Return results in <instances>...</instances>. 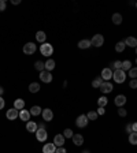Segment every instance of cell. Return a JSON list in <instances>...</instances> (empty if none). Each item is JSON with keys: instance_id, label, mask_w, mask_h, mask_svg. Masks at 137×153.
Here are the masks:
<instances>
[{"instance_id": "cell-13", "label": "cell", "mask_w": 137, "mask_h": 153, "mask_svg": "<svg viewBox=\"0 0 137 153\" xmlns=\"http://www.w3.org/2000/svg\"><path fill=\"white\" fill-rule=\"evenodd\" d=\"M114 103H115V105L117 107H123L125 104H126V97L123 96V94H119V96H117L115 97V100H114Z\"/></svg>"}, {"instance_id": "cell-5", "label": "cell", "mask_w": 137, "mask_h": 153, "mask_svg": "<svg viewBox=\"0 0 137 153\" xmlns=\"http://www.w3.org/2000/svg\"><path fill=\"white\" fill-rule=\"evenodd\" d=\"M90 44L95 46H101L104 44V37L101 36V34H95L92 37V40H90Z\"/></svg>"}, {"instance_id": "cell-47", "label": "cell", "mask_w": 137, "mask_h": 153, "mask_svg": "<svg viewBox=\"0 0 137 153\" xmlns=\"http://www.w3.org/2000/svg\"><path fill=\"white\" fill-rule=\"evenodd\" d=\"M82 153H90V152H89V150H84Z\"/></svg>"}, {"instance_id": "cell-28", "label": "cell", "mask_w": 137, "mask_h": 153, "mask_svg": "<svg viewBox=\"0 0 137 153\" xmlns=\"http://www.w3.org/2000/svg\"><path fill=\"white\" fill-rule=\"evenodd\" d=\"M107 103H108V100H107V97H104V96H101L100 99L98 100V105L101 108H104L106 105H107Z\"/></svg>"}, {"instance_id": "cell-31", "label": "cell", "mask_w": 137, "mask_h": 153, "mask_svg": "<svg viewBox=\"0 0 137 153\" xmlns=\"http://www.w3.org/2000/svg\"><path fill=\"white\" fill-rule=\"evenodd\" d=\"M98 112H95V111H89V112H88V115H87V117L88 119H89V120H96V119H98Z\"/></svg>"}, {"instance_id": "cell-43", "label": "cell", "mask_w": 137, "mask_h": 153, "mask_svg": "<svg viewBox=\"0 0 137 153\" xmlns=\"http://www.w3.org/2000/svg\"><path fill=\"white\" fill-rule=\"evenodd\" d=\"M132 131L137 133V123H132Z\"/></svg>"}, {"instance_id": "cell-44", "label": "cell", "mask_w": 137, "mask_h": 153, "mask_svg": "<svg viewBox=\"0 0 137 153\" xmlns=\"http://www.w3.org/2000/svg\"><path fill=\"white\" fill-rule=\"evenodd\" d=\"M37 126H39V128H45V123H44V122L40 123V125H37Z\"/></svg>"}, {"instance_id": "cell-9", "label": "cell", "mask_w": 137, "mask_h": 153, "mask_svg": "<svg viewBox=\"0 0 137 153\" xmlns=\"http://www.w3.org/2000/svg\"><path fill=\"white\" fill-rule=\"evenodd\" d=\"M99 89L101 90V93H104V94H107V93H111L112 89H114V86H112L111 82H103L101 83V86L99 88Z\"/></svg>"}, {"instance_id": "cell-23", "label": "cell", "mask_w": 137, "mask_h": 153, "mask_svg": "<svg viewBox=\"0 0 137 153\" xmlns=\"http://www.w3.org/2000/svg\"><path fill=\"white\" fill-rule=\"evenodd\" d=\"M45 38H47V36H45V33L44 32H41V30H40V32H37L36 33V40L37 41H39V43H45Z\"/></svg>"}, {"instance_id": "cell-38", "label": "cell", "mask_w": 137, "mask_h": 153, "mask_svg": "<svg viewBox=\"0 0 137 153\" xmlns=\"http://www.w3.org/2000/svg\"><path fill=\"white\" fill-rule=\"evenodd\" d=\"M4 10H6V1L0 0V11H4Z\"/></svg>"}, {"instance_id": "cell-45", "label": "cell", "mask_w": 137, "mask_h": 153, "mask_svg": "<svg viewBox=\"0 0 137 153\" xmlns=\"http://www.w3.org/2000/svg\"><path fill=\"white\" fill-rule=\"evenodd\" d=\"M11 3L12 4H19L21 3V0H11Z\"/></svg>"}, {"instance_id": "cell-37", "label": "cell", "mask_w": 137, "mask_h": 153, "mask_svg": "<svg viewBox=\"0 0 137 153\" xmlns=\"http://www.w3.org/2000/svg\"><path fill=\"white\" fill-rule=\"evenodd\" d=\"M118 115H119V116H123V117H125V116H126V115H128L126 109H123V108L121 107V108H119V109H118Z\"/></svg>"}, {"instance_id": "cell-7", "label": "cell", "mask_w": 137, "mask_h": 153, "mask_svg": "<svg viewBox=\"0 0 137 153\" xmlns=\"http://www.w3.org/2000/svg\"><path fill=\"white\" fill-rule=\"evenodd\" d=\"M40 79L45 82V83H50V82H52V74L50 71H47V70H44V71L40 73Z\"/></svg>"}, {"instance_id": "cell-21", "label": "cell", "mask_w": 137, "mask_h": 153, "mask_svg": "<svg viewBox=\"0 0 137 153\" xmlns=\"http://www.w3.org/2000/svg\"><path fill=\"white\" fill-rule=\"evenodd\" d=\"M90 45H92V44H90L89 40H81V41L78 43V48H79V49H88Z\"/></svg>"}, {"instance_id": "cell-24", "label": "cell", "mask_w": 137, "mask_h": 153, "mask_svg": "<svg viewBox=\"0 0 137 153\" xmlns=\"http://www.w3.org/2000/svg\"><path fill=\"white\" fill-rule=\"evenodd\" d=\"M30 115H33V116H39L40 114H41V112H43V109H41V108L39 107V105H34V107H32L30 108Z\"/></svg>"}, {"instance_id": "cell-1", "label": "cell", "mask_w": 137, "mask_h": 153, "mask_svg": "<svg viewBox=\"0 0 137 153\" xmlns=\"http://www.w3.org/2000/svg\"><path fill=\"white\" fill-rule=\"evenodd\" d=\"M112 78H114V81H115L117 83H122V82H125V79H126V74H125L123 70H114Z\"/></svg>"}, {"instance_id": "cell-19", "label": "cell", "mask_w": 137, "mask_h": 153, "mask_svg": "<svg viewBox=\"0 0 137 153\" xmlns=\"http://www.w3.org/2000/svg\"><path fill=\"white\" fill-rule=\"evenodd\" d=\"M14 108L15 109H18V111L23 109V108H25V101H23L22 99H17L14 101Z\"/></svg>"}, {"instance_id": "cell-10", "label": "cell", "mask_w": 137, "mask_h": 153, "mask_svg": "<svg viewBox=\"0 0 137 153\" xmlns=\"http://www.w3.org/2000/svg\"><path fill=\"white\" fill-rule=\"evenodd\" d=\"M6 116H7L8 120H15V119H17V117L19 116V111H18V109H15V108H11V109L7 111Z\"/></svg>"}, {"instance_id": "cell-6", "label": "cell", "mask_w": 137, "mask_h": 153, "mask_svg": "<svg viewBox=\"0 0 137 153\" xmlns=\"http://www.w3.org/2000/svg\"><path fill=\"white\" fill-rule=\"evenodd\" d=\"M88 122H89V119L87 117V115H79L76 120V125H77V127L82 128V127H87L88 126Z\"/></svg>"}, {"instance_id": "cell-20", "label": "cell", "mask_w": 137, "mask_h": 153, "mask_svg": "<svg viewBox=\"0 0 137 153\" xmlns=\"http://www.w3.org/2000/svg\"><path fill=\"white\" fill-rule=\"evenodd\" d=\"M125 44H126L128 46L136 48V46H137V38H136V37H128V38L125 40Z\"/></svg>"}, {"instance_id": "cell-14", "label": "cell", "mask_w": 137, "mask_h": 153, "mask_svg": "<svg viewBox=\"0 0 137 153\" xmlns=\"http://www.w3.org/2000/svg\"><path fill=\"white\" fill-rule=\"evenodd\" d=\"M55 150H56V146H55L54 142L45 144L43 146V153H55Z\"/></svg>"}, {"instance_id": "cell-30", "label": "cell", "mask_w": 137, "mask_h": 153, "mask_svg": "<svg viewBox=\"0 0 137 153\" xmlns=\"http://www.w3.org/2000/svg\"><path fill=\"white\" fill-rule=\"evenodd\" d=\"M129 142L132 145H137V133H130L129 134Z\"/></svg>"}, {"instance_id": "cell-12", "label": "cell", "mask_w": 137, "mask_h": 153, "mask_svg": "<svg viewBox=\"0 0 137 153\" xmlns=\"http://www.w3.org/2000/svg\"><path fill=\"white\" fill-rule=\"evenodd\" d=\"M54 144L56 148H60V146L65 145V137H63V134H56L54 138Z\"/></svg>"}, {"instance_id": "cell-16", "label": "cell", "mask_w": 137, "mask_h": 153, "mask_svg": "<svg viewBox=\"0 0 137 153\" xmlns=\"http://www.w3.org/2000/svg\"><path fill=\"white\" fill-rule=\"evenodd\" d=\"M71 139H73V142H74V145H77V146H79V145H82L84 144V137L81 134H74Z\"/></svg>"}, {"instance_id": "cell-48", "label": "cell", "mask_w": 137, "mask_h": 153, "mask_svg": "<svg viewBox=\"0 0 137 153\" xmlns=\"http://www.w3.org/2000/svg\"><path fill=\"white\" fill-rule=\"evenodd\" d=\"M136 55H137V46H136Z\"/></svg>"}, {"instance_id": "cell-49", "label": "cell", "mask_w": 137, "mask_h": 153, "mask_svg": "<svg viewBox=\"0 0 137 153\" xmlns=\"http://www.w3.org/2000/svg\"><path fill=\"white\" fill-rule=\"evenodd\" d=\"M136 63H137V59H136Z\"/></svg>"}, {"instance_id": "cell-11", "label": "cell", "mask_w": 137, "mask_h": 153, "mask_svg": "<svg viewBox=\"0 0 137 153\" xmlns=\"http://www.w3.org/2000/svg\"><path fill=\"white\" fill-rule=\"evenodd\" d=\"M101 78L104 79L106 82L110 81V79L112 78V70L111 68H108V67L103 68V71H101Z\"/></svg>"}, {"instance_id": "cell-3", "label": "cell", "mask_w": 137, "mask_h": 153, "mask_svg": "<svg viewBox=\"0 0 137 153\" xmlns=\"http://www.w3.org/2000/svg\"><path fill=\"white\" fill-rule=\"evenodd\" d=\"M36 138H37V141H40V142H44V141H47V138H48L47 130H45V128H37Z\"/></svg>"}, {"instance_id": "cell-36", "label": "cell", "mask_w": 137, "mask_h": 153, "mask_svg": "<svg viewBox=\"0 0 137 153\" xmlns=\"http://www.w3.org/2000/svg\"><path fill=\"white\" fill-rule=\"evenodd\" d=\"M129 86L132 88V89H137V78L136 79H130Z\"/></svg>"}, {"instance_id": "cell-40", "label": "cell", "mask_w": 137, "mask_h": 153, "mask_svg": "<svg viewBox=\"0 0 137 153\" xmlns=\"http://www.w3.org/2000/svg\"><path fill=\"white\" fill-rule=\"evenodd\" d=\"M4 105H6V101L3 100V96H0V109H3Z\"/></svg>"}, {"instance_id": "cell-50", "label": "cell", "mask_w": 137, "mask_h": 153, "mask_svg": "<svg viewBox=\"0 0 137 153\" xmlns=\"http://www.w3.org/2000/svg\"><path fill=\"white\" fill-rule=\"evenodd\" d=\"M136 7H137V3H136Z\"/></svg>"}, {"instance_id": "cell-22", "label": "cell", "mask_w": 137, "mask_h": 153, "mask_svg": "<svg viewBox=\"0 0 137 153\" xmlns=\"http://www.w3.org/2000/svg\"><path fill=\"white\" fill-rule=\"evenodd\" d=\"M44 66H45V70L51 73L55 68V60H52V59H48V60L44 63Z\"/></svg>"}, {"instance_id": "cell-33", "label": "cell", "mask_w": 137, "mask_h": 153, "mask_svg": "<svg viewBox=\"0 0 137 153\" xmlns=\"http://www.w3.org/2000/svg\"><path fill=\"white\" fill-rule=\"evenodd\" d=\"M73 135H74V133H73V130H70V128H66L65 131H63V137H65V138H73Z\"/></svg>"}, {"instance_id": "cell-4", "label": "cell", "mask_w": 137, "mask_h": 153, "mask_svg": "<svg viewBox=\"0 0 137 153\" xmlns=\"http://www.w3.org/2000/svg\"><path fill=\"white\" fill-rule=\"evenodd\" d=\"M37 51V46L34 43H28L23 46V54L25 55H33Z\"/></svg>"}, {"instance_id": "cell-15", "label": "cell", "mask_w": 137, "mask_h": 153, "mask_svg": "<svg viewBox=\"0 0 137 153\" xmlns=\"http://www.w3.org/2000/svg\"><path fill=\"white\" fill-rule=\"evenodd\" d=\"M37 128H39V126H37V123L36 122H28L26 123V130L29 133H36L37 131Z\"/></svg>"}, {"instance_id": "cell-29", "label": "cell", "mask_w": 137, "mask_h": 153, "mask_svg": "<svg viewBox=\"0 0 137 153\" xmlns=\"http://www.w3.org/2000/svg\"><path fill=\"white\" fill-rule=\"evenodd\" d=\"M34 67H36V70L37 71H44V70H45V66H44V63L41 60H37L36 63H34Z\"/></svg>"}, {"instance_id": "cell-35", "label": "cell", "mask_w": 137, "mask_h": 153, "mask_svg": "<svg viewBox=\"0 0 137 153\" xmlns=\"http://www.w3.org/2000/svg\"><path fill=\"white\" fill-rule=\"evenodd\" d=\"M112 67H114V70H122V62L115 60L114 63H112Z\"/></svg>"}, {"instance_id": "cell-2", "label": "cell", "mask_w": 137, "mask_h": 153, "mask_svg": "<svg viewBox=\"0 0 137 153\" xmlns=\"http://www.w3.org/2000/svg\"><path fill=\"white\" fill-rule=\"evenodd\" d=\"M40 52H41L43 56H51L52 52H54V48H52L51 44L44 43V44H41V46H40Z\"/></svg>"}, {"instance_id": "cell-27", "label": "cell", "mask_w": 137, "mask_h": 153, "mask_svg": "<svg viewBox=\"0 0 137 153\" xmlns=\"http://www.w3.org/2000/svg\"><path fill=\"white\" fill-rule=\"evenodd\" d=\"M101 83H103V78H101V77H96V78L92 81V86H93V88H100Z\"/></svg>"}, {"instance_id": "cell-41", "label": "cell", "mask_w": 137, "mask_h": 153, "mask_svg": "<svg viewBox=\"0 0 137 153\" xmlns=\"http://www.w3.org/2000/svg\"><path fill=\"white\" fill-rule=\"evenodd\" d=\"M96 112H98V115H104L106 114V109H104V108H101V107H99V109L96 111Z\"/></svg>"}, {"instance_id": "cell-17", "label": "cell", "mask_w": 137, "mask_h": 153, "mask_svg": "<svg viewBox=\"0 0 137 153\" xmlns=\"http://www.w3.org/2000/svg\"><path fill=\"white\" fill-rule=\"evenodd\" d=\"M19 117H21V120L23 122H29L30 119V112L26 109H21L19 111Z\"/></svg>"}, {"instance_id": "cell-25", "label": "cell", "mask_w": 137, "mask_h": 153, "mask_svg": "<svg viewBox=\"0 0 137 153\" xmlns=\"http://www.w3.org/2000/svg\"><path fill=\"white\" fill-rule=\"evenodd\" d=\"M40 90V85L37 83V82H32L29 85V92L30 93H37Z\"/></svg>"}, {"instance_id": "cell-39", "label": "cell", "mask_w": 137, "mask_h": 153, "mask_svg": "<svg viewBox=\"0 0 137 153\" xmlns=\"http://www.w3.org/2000/svg\"><path fill=\"white\" fill-rule=\"evenodd\" d=\"M55 153H66V149L63 148V146H60V148H56Z\"/></svg>"}, {"instance_id": "cell-42", "label": "cell", "mask_w": 137, "mask_h": 153, "mask_svg": "<svg viewBox=\"0 0 137 153\" xmlns=\"http://www.w3.org/2000/svg\"><path fill=\"white\" fill-rule=\"evenodd\" d=\"M126 133H128V134H130V133H133V131H132V123H129V125L126 126Z\"/></svg>"}, {"instance_id": "cell-46", "label": "cell", "mask_w": 137, "mask_h": 153, "mask_svg": "<svg viewBox=\"0 0 137 153\" xmlns=\"http://www.w3.org/2000/svg\"><path fill=\"white\" fill-rule=\"evenodd\" d=\"M3 93H4V89L0 86V96H3Z\"/></svg>"}, {"instance_id": "cell-8", "label": "cell", "mask_w": 137, "mask_h": 153, "mask_svg": "<svg viewBox=\"0 0 137 153\" xmlns=\"http://www.w3.org/2000/svg\"><path fill=\"white\" fill-rule=\"evenodd\" d=\"M41 115H43L44 122H51L52 119H54V112H52V109H50V108H45V109H43Z\"/></svg>"}, {"instance_id": "cell-32", "label": "cell", "mask_w": 137, "mask_h": 153, "mask_svg": "<svg viewBox=\"0 0 137 153\" xmlns=\"http://www.w3.org/2000/svg\"><path fill=\"white\" fill-rule=\"evenodd\" d=\"M130 68H132V62L130 60H125V62H122V70L123 71H129Z\"/></svg>"}, {"instance_id": "cell-18", "label": "cell", "mask_w": 137, "mask_h": 153, "mask_svg": "<svg viewBox=\"0 0 137 153\" xmlns=\"http://www.w3.org/2000/svg\"><path fill=\"white\" fill-rule=\"evenodd\" d=\"M111 21H112V23H114V25H121V23H122V15L119 14V12L112 14Z\"/></svg>"}, {"instance_id": "cell-26", "label": "cell", "mask_w": 137, "mask_h": 153, "mask_svg": "<svg viewBox=\"0 0 137 153\" xmlns=\"http://www.w3.org/2000/svg\"><path fill=\"white\" fill-rule=\"evenodd\" d=\"M125 48H126L125 41H119V43H117V45H115V51H117V52H123Z\"/></svg>"}, {"instance_id": "cell-34", "label": "cell", "mask_w": 137, "mask_h": 153, "mask_svg": "<svg viewBox=\"0 0 137 153\" xmlns=\"http://www.w3.org/2000/svg\"><path fill=\"white\" fill-rule=\"evenodd\" d=\"M129 77L132 79H136L137 78V67L136 68H133V67L130 68V70H129Z\"/></svg>"}]
</instances>
